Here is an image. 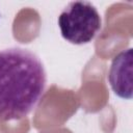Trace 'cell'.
Here are the masks:
<instances>
[{"label":"cell","instance_id":"cell-1","mask_svg":"<svg viewBox=\"0 0 133 133\" xmlns=\"http://www.w3.org/2000/svg\"><path fill=\"white\" fill-rule=\"evenodd\" d=\"M47 74L39 57L28 49L0 50V121L27 116L42 100Z\"/></svg>","mask_w":133,"mask_h":133},{"label":"cell","instance_id":"cell-2","mask_svg":"<svg viewBox=\"0 0 133 133\" xmlns=\"http://www.w3.org/2000/svg\"><path fill=\"white\" fill-rule=\"evenodd\" d=\"M62 37L74 45L90 43L102 28V19L89 1L70 2L58 17Z\"/></svg>","mask_w":133,"mask_h":133},{"label":"cell","instance_id":"cell-3","mask_svg":"<svg viewBox=\"0 0 133 133\" xmlns=\"http://www.w3.org/2000/svg\"><path fill=\"white\" fill-rule=\"evenodd\" d=\"M108 81L113 92L130 100L133 97V49L129 48L119 52L110 64Z\"/></svg>","mask_w":133,"mask_h":133}]
</instances>
